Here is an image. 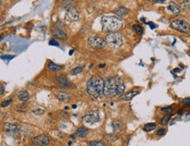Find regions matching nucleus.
Wrapping results in <instances>:
<instances>
[{
    "label": "nucleus",
    "instance_id": "1",
    "mask_svg": "<svg viewBox=\"0 0 190 146\" xmlns=\"http://www.w3.org/2000/svg\"><path fill=\"white\" fill-rule=\"evenodd\" d=\"M125 90V85L123 81L117 76H113L104 83L103 94L106 98H114L119 94H121Z\"/></svg>",
    "mask_w": 190,
    "mask_h": 146
},
{
    "label": "nucleus",
    "instance_id": "2",
    "mask_svg": "<svg viewBox=\"0 0 190 146\" xmlns=\"http://www.w3.org/2000/svg\"><path fill=\"white\" fill-rule=\"evenodd\" d=\"M105 81L100 76L94 75L91 77L86 85L87 93L93 98H99L103 94Z\"/></svg>",
    "mask_w": 190,
    "mask_h": 146
},
{
    "label": "nucleus",
    "instance_id": "3",
    "mask_svg": "<svg viewBox=\"0 0 190 146\" xmlns=\"http://www.w3.org/2000/svg\"><path fill=\"white\" fill-rule=\"evenodd\" d=\"M102 29L105 32L114 33L120 30L123 26V21L114 16H103L101 19Z\"/></svg>",
    "mask_w": 190,
    "mask_h": 146
},
{
    "label": "nucleus",
    "instance_id": "4",
    "mask_svg": "<svg viewBox=\"0 0 190 146\" xmlns=\"http://www.w3.org/2000/svg\"><path fill=\"white\" fill-rule=\"evenodd\" d=\"M105 41H106L107 45L112 49H119L121 47V45L123 43L121 35L119 33H116V32L110 33L109 35H107Z\"/></svg>",
    "mask_w": 190,
    "mask_h": 146
},
{
    "label": "nucleus",
    "instance_id": "5",
    "mask_svg": "<svg viewBox=\"0 0 190 146\" xmlns=\"http://www.w3.org/2000/svg\"><path fill=\"white\" fill-rule=\"evenodd\" d=\"M171 27L173 29H175L179 32H181V33H185V34H187L190 31V25L186 21L182 20H172L171 23Z\"/></svg>",
    "mask_w": 190,
    "mask_h": 146
},
{
    "label": "nucleus",
    "instance_id": "6",
    "mask_svg": "<svg viewBox=\"0 0 190 146\" xmlns=\"http://www.w3.org/2000/svg\"><path fill=\"white\" fill-rule=\"evenodd\" d=\"M88 44L94 49H101L106 47V41L100 36H92L88 39Z\"/></svg>",
    "mask_w": 190,
    "mask_h": 146
},
{
    "label": "nucleus",
    "instance_id": "7",
    "mask_svg": "<svg viewBox=\"0 0 190 146\" xmlns=\"http://www.w3.org/2000/svg\"><path fill=\"white\" fill-rule=\"evenodd\" d=\"M78 19H79V13L76 9V7H72V8L66 10L65 15H64V20L66 22L68 23L75 22L78 20Z\"/></svg>",
    "mask_w": 190,
    "mask_h": 146
},
{
    "label": "nucleus",
    "instance_id": "8",
    "mask_svg": "<svg viewBox=\"0 0 190 146\" xmlns=\"http://www.w3.org/2000/svg\"><path fill=\"white\" fill-rule=\"evenodd\" d=\"M84 121L87 124H95L98 123L100 121V112L98 110H93L90 111L85 117Z\"/></svg>",
    "mask_w": 190,
    "mask_h": 146
},
{
    "label": "nucleus",
    "instance_id": "9",
    "mask_svg": "<svg viewBox=\"0 0 190 146\" xmlns=\"http://www.w3.org/2000/svg\"><path fill=\"white\" fill-rule=\"evenodd\" d=\"M31 142L37 146H48L50 142V138L49 135L42 134V135L33 137L31 139Z\"/></svg>",
    "mask_w": 190,
    "mask_h": 146
},
{
    "label": "nucleus",
    "instance_id": "10",
    "mask_svg": "<svg viewBox=\"0 0 190 146\" xmlns=\"http://www.w3.org/2000/svg\"><path fill=\"white\" fill-rule=\"evenodd\" d=\"M57 85L61 88H70L71 86V82L68 80L67 77L65 75H58L55 78Z\"/></svg>",
    "mask_w": 190,
    "mask_h": 146
},
{
    "label": "nucleus",
    "instance_id": "11",
    "mask_svg": "<svg viewBox=\"0 0 190 146\" xmlns=\"http://www.w3.org/2000/svg\"><path fill=\"white\" fill-rule=\"evenodd\" d=\"M139 93V91H135V90H133V91H129V92H125V93H123V94H121V99H122V100H125V101H129V100H131L135 96H136L137 94Z\"/></svg>",
    "mask_w": 190,
    "mask_h": 146
},
{
    "label": "nucleus",
    "instance_id": "12",
    "mask_svg": "<svg viewBox=\"0 0 190 146\" xmlns=\"http://www.w3.org/2000/svg\"><path fill=\"white\" fill-rule=\"evenodd\" d=\"M4 130L7 133H16L19 130V128L16 124L11 123V122H6L4 125Z\"/></svg>",
    "mask_w": 190,
    "mask_h": 146
},
{
    "label": "nucleus",
    "instance_id": "13",
    "mask_svg": "<svg viewBox=\"0 0 190 146\" xmlns=\"http://www.w3.org/2000/svg\"><path fill=\"white\" fill-rule=\"evenodd\" d=\"M52 34L55 37H57L60 40H66L67 39V35L64 33V31H63L60 28H54L52 30Z\"/></svg>",
    "mask_w": 190,
    "mask_h": 146
},
{
    "label": "nucleus",
    "instance_id": "14",
    "mask_svg": "<svg viewBox=\"0 0 190 146\" xmlns=\"http://www.w3.org/2000/svg\"><path fill=\"white\" fill-rule=\"evenodd\" d=\"M57 98L62 101V102H69L70 99H71V96L68 92H58L57 94H56Z\"/></svg>",
    "mask_w": 190,
    "mask_h": 146
},
{
    "label": "nucleus",
    "instance_id": "15",
    "mask_svg": "<svg viewBox=\"0 0 190 146\" xmlns=\"http://www.w3.org/2000/svg\"><path fill=\"white\" fill-rule=\"evenodd\" d=\"M167 9H168L172 14H174V15H178V14L179 13V11H180L179 6L176 3H174V2H171V3L168 5Z\"/></svg>",
    "mask_w": 190,
    "mask_h": 146
},
{
    "label": "nucleus",
    "instance_id": "16",
    "mask_svg": "<svg viewBox=\"0 0 190 146\" xmlns=\"http://www.w3.org/2000/svg\"><path fill=\"white\" fill-rule=\"evenodd\" d=\"M61 6L64 10H68L70 8L75 7L76 2L74 1V0H63L62 3H61Z\"/></svg>",
    "mask_w": 190,
    "mask_h": 146
},
{
    "label": "nucleus",
    "instance_id": "17",
    "mask_svg": "<svg viewBox=\"0 0 190 146\" xmlns=\"http://www.w3.org/2000/svg\"><path fill=\"white\" fill-rule=\"evenodd\" d=\"M17 96H18L19 99L21 100V101H28L29 99V98H30V94H29V92L27 90L20 91L17 93Z\"/></svg>",
    "mask_w": 190,
    "mask_h": 146
},
{
    "label": "nucleus",
    "instance_id": "18",
    "mask_svg": "<svg viewBox=\"0 0 190 146\" xmlns=\"http://www.w3.org/2000/svg\"><path fill=\"white\" fill-rule=\"evenodd\" d=\"M77 135L78 137H81V138H84V137H86L89 134V130L87 128L85 127H80L77 129V132H76Z\"/></svg>",
    "mask_w": 190,
    "mask_h": 146
},
{
    "label": "nucleus",
    "instance_id": "19",
    "mask_svg": "<svg viewBox=\"0 0 190 146\" xmlns=\"http://www.w3.org/2000/svg\"><path fill=\"white\" fill-rule=\"evenodd\" d=\"M48 68H49L51 71H53V72H57V71H61V70L64 69L63 66L58 65V64H57V63H53V62H49V63H48Z\"/></svg>",
    "mask_w": 190,
    "mask_h": 146
},
{
    "label": "nucleus",
    "instance_id": "20",
    "mask_svg": "<svg viewBox=\"0 0 190 146\" xmlns=\"http://www.w3.org/2000/svg\"><path fill=\"white\" fill-rule=\"evenodd\" d=\"M112 127H113V130L115 133H118L121 130L122 128V123L120 121H114L112 122Z\"/></svg>",
    "mask_w": 190,
    "mask_h": 146
},
{
    "label": "nucleus",
    "instance_id": "21",
    "mask_svg": "<svg viewBox=\"0 0 190 146\" xmlns=\"http://www.w3.org/2000/svg\"><path fill=\"white\" fill-rule=\"evenodd\" d=\"M114 13L117 14L118 16H125L129 13V11L127 8L123 7V6H121V7H118L115 11H114Z\"/></svg>",
    "mask_w": 190,
    "mask_h": 146
},
{
    "label": "nucleus",
    "instance_id": "22",
    "mask_svg": "<svg viewBox=\"0 0 190 146\" xmlns=\"http://www.w3.org/2000/svg\"><path fill=\"white\" fill-rule=\"evenodd\" d=\"M15 109L18 111V112H20V113H23V112H26L28 110V106L26 104V103H20V104H18L16 105L15 107Z\"/></svg>",
    "mask_w": 190,
    "mask_h": 146
},
{
    "label": "nucleus",
    "instance_id": "23",
    "mask_svg": "<svg viewBox=\"0 0 190 146\" xmlns=\"http://www.w3.org/2000/svg\"><path fill=\"white\" fill-rule=\"evenodd\" d=\"M156 127H157V124L155 122H150V123L145 124L144 127H143V129L146 132H150V131H152L153 129H155Z\"/></svg>",
    "mask_w": 190,
    "mask_h": 146
},
{
    "label": "nucleus",
    "instance_id": "24",
    "mask_svg": "<svg viewBox=\"0 0 190 146\" xmlns=\"http://www.w3.org/2000/svg\"><path fill=\"white\" fill-rule=\"evenodd\" d=\"M181 9L186 12H190V0H184L181 4Z\"/></svg>",
    "mask_w": 190,
    "mask_h": 146
},
{
    "label": "nucleus",
    "instance_id": "25",
    "mask_svg": "<svg viewBox=\"0 0 190 146\" xmlns=\"http://www.w3.org/2000/svg\"><path fill=\"white\" fill-rule=\"evenodd\" d=\"M84 68H85V66H78V67H76L75 69H73V70L70 72V74H71V76L78 75V73H80V72L84 70Z\"/></svg>",
    "mask_w": 190,
    "mask_h": 146
},
{
    "label": "nucleus",
    "instance_id": "26",
    "mask_svg": "<svg viewBox=\"0 0 190 146\" xmlns=\"http://www.w3.org/2000/svg\"><path fill=\"white\" fill-rule=\"evenodd\" d=\"M132 28L137 35H143V28L139 25H134L132 27Z\"/></svg>",
    "mask_w": 190,
    "mask_h": 146
},
{
    "label": "nucleus",
    "instance_id": "27",
    "mask_svg": "<svg viewBox=\"0 0 190 146\" xmlns=\"http://www.w3.org/2000/svg\"><path fill=\"white\" fill-rule=\"evenodd\" d=\"M172 114H167V115H165V117H163V118L160 120V124H161V125H166V124L169 122V120L172 118Z\"/></svg>",
    "mask_w": 190,
    "mask_h": 146
},
{
    "label": "nucleus",
    "instance_id": "28",
    "mask_svg": "<svg viewBox=\"0 0 190 146\" xmlns=\"http://www.w3.org/2000/svg\"><path fill=\"white\" fill-rule=\"evenodd\" d=\"M90 146H106V144L101 141H93L89 142Z\"/></svg>",
    "mask_w": 190,
    "mask_h": 146
},
{
    "label": "nucleus",
    "instance_id": "29",
    "mask_svg": "<svg viewBox=\"0 0 190 146\" xmlns=\"http://www.w3.org/2000/svg\"><path fill=\"white\" fill-rule=\"evenodd\" d=\"M44 112H45V110L42 108H36V109L33 110V113L36 115H42L44 114Z\"/></svg>",
    "mask_w": 190,
    "mask_h": 146
},
{
    "label": "nucleus",
    "instance_id": "30",
    "mask_svg": "<svg viewBox=\"0 0 190 146\" xmlns=\"http://www.w3.org/2000/svg\"><path fill=\"white\" fill-rule=\"evenodd\" d=\"M12 102H13V99H6V100L3 101L0 106H1V107H8Z\"/></svg>",
    "mask_w": 190,
    "mask_h": 146
},
{
    "label": "nucleus",
    "instance_id": "31",
    "mask_svg": "<svg viewBox=\"0 0 190 146\" xmlns=\"http://www.w3.org/2000/svg\"><path fill=\"white\" fill-rule=\"evenodd\" d=\"M156 134H157L158 135H165V128H159V129L156 132Z\"/></svg>",
    "mask_w": 190,
    "mask_h": 146
},
{
    "label": "nucleus",
    "instance_id": "32",
    "mask_svg": "<svg viewBox=\"0 0 190 146\" xmlns=\"http://www.w3.org/2000/svg\"><path fill=\"white\" fill-rule=\"evenodd\" d=\"M49 45H52V46H59V43L54 39V38H52V39H50V41H49Z\"/></svg>",
    "mask_w": 190,
    "mask_h": 146
},
{
    "label": "nucleus",
    "instance_id": "33",
    "mask_svg": "<svg viewBox=\"0 0 190 146\" xmlns=\"http://www.w3.org/2000/svg\"><path fill=\"white\" fill-rule=\"evenodd\" d=\"M161 110H162L163 112L168 113V112H170V111L172 110V106H171V107H164V108H162Z\"/></svg>",
    "mask_w": 190,
    "mask_h": 146
},
{
    "label": "nucleus",
    "instance_id": "34",
    "mask_svg": "<svg viewBox=\"0 0 190 146\" xmlns=\"http://www.w3.org/2000/svg\"><path fill=\"white\" fill-rule=\"evenodd\" d=\"M4 92H5V86H4V85L0 84V97L3 96Z\"/></svg>",
    "mask_w": 190,
    "mask_h": 146
},
{
    "label": "nucleus",
    "instance_id": "35",
    "mask_svg": "<svg viewBox=\"0 0 190 146\" xmlns=\"http://www.w3.org/2000/svg\"><path fill=\"white\" fill-rule=\"evenodd\" d=\"M165 1H167V0H156V2H157V3H159V4H163V3H165Z\"/></svg>",
    "mask_w": 190,
    "mask_h": 146
},
{
    "label": "nucleus",
    "instance_id": "36",
    "mask_svg": "<svg viewBox=\"0 0 190 146\" xmlns=\"http://www.w3.org/2000/svg\"><path fill=\"white\" fill-rule=\"evenodd\" d=\"M184 104H190V99H184Z\"/></svg>",
    "mask_w": 190,
    "mask_h": 146
},
{
    "label": "nucleus",
    "instance_id": "37",
    "mask_svg": "<svg viewBox=\"0 0 190 146\" xmlns=\"http://www.w3.org/2000/svg\"><path fill=\"white\" fill-rule=\"evenodd\" d=\"M148 25H149V26H150V28H157V26L153 25V23H152V22H150Z\"/></svg>",
    "mask_w": 190,
    "mask_h": 146
},
{
    "label": "nucleus",
    "instance_id": "38",
    "mask_svg": "<svg viewBox=\"0 0 190 146\" xmlns=\"http://www.w3.org/2000/svg\"><path fill=\"white\" fill-rule=\"evenodd\" d=\"M13 56H2V58H13Z\"/></svg>",
    "mask_w": 190,
    "mask_h": 146
},
{
    "label": "nucleus",
    "instance_id": "39",
    "mask_svg": "<svg viewBox=\"0 0 190 146\" xmlns=\"http://www.w3.org/2000/svg\"><path fill=\"white\" fill-rule=\"evenodd\" d=\"M0 5H1V3H0Z\"/></svg>",
    "mask_w": 190,
    "mask_h": 146
}]
</instances>
